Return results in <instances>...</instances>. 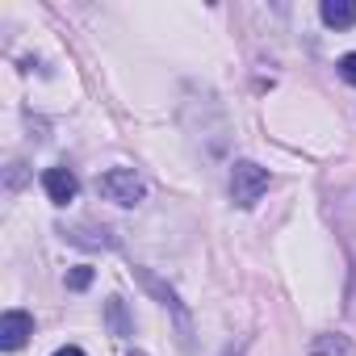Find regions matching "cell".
<instances>
[{
  "label": "cell",
  "instance_id": "obj_1",
  "mask_svg": "<svg viewBox=\"0 0 356 356\" xmlns=\"http://www.w3.org/2000/svg\"><path fill=\"white\" fill-rule=\"evenodd\" d=\"M268 168H260V163H252V159H239L235 163V172H231V197H235V206H243V210H252L264 193H268Z\"/></svg>",
  "mask_w": 356,
  "mask_h": 356
},
{
  "label": "cell",
  "instance_id": "obj_2",
  "mask_svg": "<svg viewBox=\"0 0 356 356\" xmlns=\"http://www.w3.org/2000/svg\"><path fill=\"white\" fill-rule=\"evenodd\" d=\"M97 189H101V197L105 202H118V206H138L143 202V181L134 176V168H109L101 181H97Z\"/></svg>",
  "mask_w": 356,
  "mask_h": 356
},
{
  "label": "cell",
  "instance_id": "obj_3",
  "mask_svg": "<svg viewBox=\"0 0 356 356\" xmlns=\"http://www.w3.org/2000/svg\"><path fill=\"white\" fill-rule=\"evenodd\" d=\"M42 189H47V197H51L55 206H67V202H76L80 181H76L72 168H47V172H42Z\"/></svg>",
  "mask_w": 356,
  "mask_h": 356
},
{
  "label": "cell",
  "instance_id": "obj_4",
  "mask_svg": "<svg viewBox=\"0 0 356 356\" xmlns=\"http://www.w3.org/2000/svg\"><path fill=\"white\" fill-rule=\"evenodd\" d=\"M30 335H34V318L26 310H9L5 318H0V348L5 352H17Z\"/></svg>",
  "mask_w": 356,
  "mask_h": 356
},
{
  "label": "cell",
  "instance_id": "obj_5",
  "mask_svg": "<svg viewBox=\"0 0 356 356\" xmlns=\"http://www.w3.org/2000/svg\"><path fill=\"white\" fill-rule=\"evenodd\" d=\"M323 22L331 26V30H348V26H356V5L352 0H323Z\"/></svg>",
  "mask_w": 356,
  "mask_h": 356
},
{
  "label": "cell",
  "instance_id": "obj_6",
  "mask_svg": "<svg viewBox=\"0 0 356 356\" xmlns=\"http://www.w3.org/2000/svg\"><path fill=\"white\" fill-rule=\"evenodd\" d=\"M310 356H356V348H352L348 335H318Z\"/></svg>",
  "mask_w": 356,
  "mask_h": 356
},
{
  "label": "cell",
  "instance_id": "obj_7",
  "mask_svg": "<svg viewBox=\"0 0 356 356\" xmlns=\"http://www.w3.org/2000/svg\"><path fill=\"white\" fill-rule=\"evenodd\" d=\"M105 314H109L113 335H130V318H126V310H122V298H109V302H105Z\"/></svg>",
  "mask_w": 356,
  "mask_h": 356
},
{
  "label": "cell",
  "instance_id": "obj_8",
  "mask_svg": "<svg viewBox=\"0 0 356 356\" xmlns=\"http://www.w3.org/2000/svg\"><path fill=\"white\" fill-rule=\"evenodd\" d=\"M88 285H92V268L88 264H80V268L67 273V289H88Z\"/></svg>",
  "mask_w": 356,
  "mask_h": 356
},
{
  "label": "cell",
  "instance_id": "obj_9",
  "mask_svg": "<svg viewBox=\"0 0 356 356\" xmlns=\"http://www.w3.org/2000/svg\"><path fill=\"white\" fill-rule=\"evenodd\" d=\"M339 76H343V80H348V84H352V88H356V51H352V55H343V59H339Z\"/></svg>",
  "mask_w": 356,
  "mask_h": 356
},
{
  "label": "cell",
  "instance_id": "obj_10",
  "mask_svg": "<svg viewBox=\"0 0 356 356\" xmlns=\"http://www.w3.org/2000/svg\"><path fill=\"white\" fill-rule=\"evenodd\" d=\"M55 356H84V352H80V348H72V343H67V348H59V352H55Z\"/></svg>",
  "mask_w": 356,
  "mask_h": 356
},
{
  "label": "cell",
  "instance_id": "obj_11",
  "mask_svg": "<svg viewBox=\"0 0 356 356\" xmlns=\"http://www.w3.org/2000/svg\"><path fill=\"white\" fill-rule=\"evenodd\" d=\"M130 356H143V352H130Z\"/></svg>",
  "mask_w": 356,
  "mask_h": 356
}]
</instances>
